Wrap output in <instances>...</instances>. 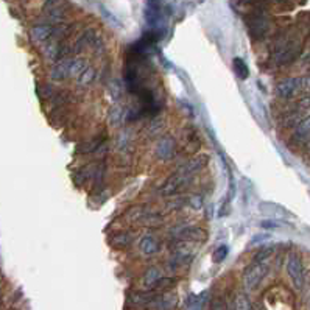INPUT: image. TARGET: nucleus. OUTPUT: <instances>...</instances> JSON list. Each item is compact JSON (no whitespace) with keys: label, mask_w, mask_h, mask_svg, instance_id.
Returning a JSON list of instances; mask_svg holds the SVG:
<instances>
[{"label":"nucleus","mask_w":310,"mask_h":310,"mask_svg":"<svg viewBox=\"0 0 310 310\" xmlns=\"http://www.w3.org/2000/svg\"><path fill=\"white\" fill-rule=\"evenodd\" d=\"M301 53V44L293 37H284L279 44H276L273 53H272V63L275 66H285L292 61H295Z\"/></svg>","instance_id":"1"},{"label":"nucleus","mask_w":310,"mask_h":310,"mask_svg":"<svg viewBox=\"0 0 310 310\" xmlns=\"http://www.w3.org/2000/svg\"><path fill=\"white\" fill-rule=\"evenodd\" d=\"M308 86V76H292L285 78L278 83L276 86V94L284 100H292L298 97L304 89Z\"/></svg>","instance_id":"2"},{"label":"nucleus","mask_w":310,"mask_h":310,"mask_svg":"<svg viewBox=\"0 0 310 310\" xmlns=\"http://www.w3.org/2000/svg\"><path fill=\"white\" fill-rule=\"evenodd\" d=\"M268 262H253L243 272V285L246 290H257L263 278L268 275Z\"/></svg>","instance_id":"3"},{"label":"nucleus","mask_w":310,"mask_h":310,"mask_svg":"<svg viewBox=\"0 0 310 310\" xmlns=\"http://www.w3.org/2000/svg\"><path fill=\"white\" fill-rule=\"evenodd\" d=\"M246 25H248V31L251 37L263 39L268 34V30H270V17L263 10H256L249 13L246 19Z\"/></svg>","instance_id":"4"},{"label":"nucleus","mask_w":310,"mask_h":310,"mask_svg":"<svg viewBox=\"0 0 310 310\" xmlns=\"http://www.w3.org/2000/svg\"><path fill=\"white\" fill-rule=\"evenodd\" d=\"M287 275L296 290H302L305 284V270L299 254H290L287 259Z\"/></svg>","instance_id":"5"},{"label":"nucleus","mask_w":310,"mask_h":310,"mask_svg":"<svg viewBox=\"0 0 310 310\" xmlns=\"http://www.w3.org/2000/svg\"><path fill=\"white\" fill-rule=\"evenodd\" d=\"M190 181H192L190 176L181 173L180 170H175L173 175H170L168 178L165 180V183L161 186L159 193L164 195V197H171V195H175V193L181 192Z\"/></svg>","instance_id":"6"},{"label":"nucleus","mask_w":310,"mask_h":310,"mask_svg":"<svg viewBox=\"0 0 310 310\" xmlns=\"http://www.w3.org/2000/svg\"><path fill=\"white\" fill-rule=\"evenodd\" d=\"M170 234L178 239L180 242H206L207 239V231L200 228V226H190V225H181L175 226Z\"/></svg>","instance_id":"7"},{"label":"nucleus","mask_w":310,"mask_h":310,"mask_svg":"<svg viewBox=\"0 0 310 310\" xmlns=\"http://www.w3.org/2000/svg\"><path fill=\"white\" fill-rule=\"evenodd\" d=\"M131 220L138 225H145V226H159L162 223V215L158 210L153 209H139L134 210V214L131 215Z\"/></svg>","instance_id":"8"},{"label":"nucleus","mask_w":310,"mask_h":310,"mask_svg":"<svg viewBox=\"0 0 310 310\" xmlns=\"http://www.w3.org/2000/svg\"><path fill=\"white\" fill-rule=\"evenodd\" d=\"M178 304V295L170 293V292H164L159 293L150 304L148 308L151 310H173Z\"/></svg>","instance_id":"9"},{"label":"nucleus","mask_w":310,"mask_h":310,"mask_svg":"<svg viewBox=\"0 0 310 310\" xmlns=\"http://www.w3.org/2000/svg\"><path fill=\"white\" fill-rule=\"evenodd\" d=\"M207 162H209V156L207 154H204V153H201V154H197L195 158H192L189 162H186L184 165H181L178 170L181 171V173H184V175H187V176H192L193 175H197V171H200V170H203L206 165H207Z\"/></svg>","instance_id":"10"},{"label":"nucleus","mask_w":310,"mask_h":310,"mask_svg":"<svg viewBox=\"0 0 310 310\" xmlns=\"http://www.w3.org/2000/svg\"><path fill=\"white\" fill-rule=\"evenodd\" d=\"M70 67H72V58H67V60H61V61H56L50 70V78L53 81H63V80H67L70 76Z\"/></svg>","instance_id":"11"},{"label":"nucleus","mask_w":310,"mask_h":310,"mask_svg":"<svg viewBox=\"0 0 310 310\" xmlns=\"http://www.w3.org/2000/svg\"><path fill=\"white\" fill-rule=\"evenodd\" d=\"M30 36L34 42H47L53 36V25H49V24L34 25L30 30Z\"/></svg>","instance_id":"12"},{"label":"nucleus","mask_w":310,"mask_h":310,"mask_svg":"<svg viewBox=\"0 0 310 310\" xmlns=\"http://www.w3.org/2000/svg\"><path fill=\"white\" fill-rule=\"evenodd\" d=\"M193 259V254L189 253L184 248H173V256L170 259V265L173 268H180V267H186L189 265Z\"/></svg>","instance_id":"13"},{"label":"nucleus","mask_w":310,"mask_h":310,"mask_svg":"<svg viewBox=\"0 0 310 310\" xmlns=\"http://www.w3.org/2000/svg\"><path fill=\"white\" fill-rule=\"evenodd\" d=\"M175 147L176 145H175V141L171 138H162L156 145V156L159 159L167 161L175 154Z\"/></svg>","instance_id":"14"},{"label":"nucleus","mask_w":310,"mask_h":310,"mask_svg":"<svg viewBox=\"0 0 310 310\" xmlns=\"http://www.w3.org/2000/svg\"><path fill=\"white\" fill-rule=\"evenodd\" d=\"M308 129H310L308 117L304 119V120H301V122L295 126L293 141H295L298 145H307V144H308Z\"/></svg>","instance_id":"15"},{"label":"nucleus","mask_w":310,"mask_h":310,"mask_svg":"<svg viewBox=\"0 0 310 310\" xmlns=\"http://www.w3.org/2000/svg\"><path fill=\"white\" fill-rule=\"evenodd\" d=\"M132 242H134V237H132V234L128 232V231H122V232L112 234V237L109 239V243L114 248H119V249L129 248L132 245Z\"/></svg>","instance_id":"16"},{"label":"nucleus","mask_w":310,"mask_h":310,"mask_svg":"<svg viewBox=\"0 0 310 310\" xmlns=\"http://www.w3.org/2000/svg\"><path fill=\"white\" fill-rule=\"evenodd\" d=\"M139 249L147 254V256H151V254H156L159 249H161V245L159 242L156 240V237L153 236H144L139 242Z\"/></svg>","instance_id":"17"},{"label":"nucleus","mask_w":310,"mask_h":310,"mask_svg":"<svg viewBox=\"0 0 310 310\" xmlns=\"http://www.w3.org/2000/svg\"><path fill=\"white\" fill-rule=\"evenodd\" d=\"M103 142H105V138H97V139H94V141H91V142H83V144H80V145L76 147V153H83V154H86V153H94V151H97L99 148H102Z\"/></svg>","instance_id":"18"},{"label":"nucleus","mask_w":310,"mask_h":310,"mask_svg":"<svg viewBox=\"0 0 310 310\" xmlns=\"http://www.w3.org/2000/svg\"><path fill=\"white\" fill-rule=\"evenodd\" d=\"M108 120L111 125L114 126H120L123 122H125V111L120 105H114L111 109H109V114H108Z\"/></svg>","instance_id":"19"},{"label":"nucleus","mask_w":310,"mask_h":310,"mask_svg":"<svg viewBox=\"0 0 310 310\" xmlns=\"http://www.w3.org/2000/svg\"><path fill=\"white\" fill-rule=\"evenodd\" d=\"M95 76H97V70H95L94 67H91V66H89V67H86V69L81 72V75L78 76V84H80L81 87L89 86V84L94 83Z\"/></svg>","instance_id":"20"},{"label":"nucleus","mask_w":310,"mask_h":310,"mask_svg":"<svg viewBox=\"0 0 310 310\" xmlns=\"http://www.w3.org/2000/svg\"><path fill=\"white\" fill-rule=\"evenodd\" d=\"M232 67H234L236 75H237L240 80H246V78L249 76V69H248L246 63H245L242 58H234V61H232Z\"/></svg>","instance_id":"21"},{"label":"nucleus","mask_w":310,"mask_h":310,"mask_svg":"<svg viewBox=\"0 0 310 310\" xmlns=\"http://www.w3.org/2000/svg\"><path fill=\"white\" fill-rule=\"evenodd\" d=\"M86 60L83 58H72V67H70V76L78 78L81 75V72L86 69Z\"/></svg>","instance_id":"22"},{"label":"nucleus","mask_w":310,"mask_h":310,"mask_svg":"<svg viewBox=\"0 0 310 310\" xmlns=\"http://www.w3.org/2000/svg\"><path fill=\"white\" fill-rule=\"evenodd\" d=\"M161 279V272L158 268H150L147 270V273L144 275V284L147 287H153L158 281Z\"/></svg>","instance_id":"23"},{"label":"nucleus","mask_w":310,"mask_h":310,"mask_svg":"<svg viewBox=\"0 0 310 310\" xmlns=\"http://www.w3.org/2000/svg\"><path fill=\"white\" fill-rule=\"evenodd\" d=\"M228 254H229V246H228V245H220V246L214 251V254H212L214 262H217V263L223 262V260L228 257Z\"/></svg>","instance_id":"24"},{"label":"nucleus","mask_w":310,"mask_h":310,"mask_svg":"<svg viewBox=\"0 0 310 310\" xmlns=\"http://www.w3.org/2000/svg\"><path fill=\"white\" fill-rule=\"evenodd\" d=\"M273 253H275L273 246H265L254 256V262H267L273 256Z\"/></svg>","instance_id":"25"},{"label":"nucleus","mask_w":310,"mask_h":310,"mask_svg":"<svg viewBox=\"0 0 310 310\" xmlns=\"http://www.w3.org/2000/svg\"><path fill=\"white\" fill-rule=\"evenodd\" d=\"M55 89L50 86V84H41L39 86V89H37V94L41 95V99H44V100H50L53 95H55Z\"/></svg>","instance_id":"26"},{"label":"nucleus","mask_w":310,"mask_h":310,"mask_svg":"<svg viewBox=\"0 0 310 310\" xmlns=\"http://www.w3.org/2000/svg\"><path fill=\"white\" fill-rule=\"evenodd\" d=\"M236 310H254V307L245 295H239L236 299Z\"/></svg>","instance_id":"27"},{"label":"nucleus","mask_w":310,"mask_h":310,"mask_svg":"<svg viewBox=\"0 0 310 310\" xmlns=\"http://www.w3.org/2000/svg\"><path fill=\"white\" fill-rule=\"evenodd\" d=\"M175 284H176V281H175L173 278H161V279L153 285V288L162 292V290H168V288H171Z\"/></svg>","instance_id":"28"},{"label":"nucleus","mask_w":310,"mask_h":310,"mask_svg":"<svg viewBox=\"0 0 310 310\" xmlns=\"http://www.w3.org/2000/svg\"><path fill=\"white\" fill-rule=\"evenodd\" d=\"M162 129H164V122H162V120H154V122H151V125L148 126L147 134H148V138H154V136L159 134Z\"/></svg>","instance_id":"29"},{"label":"nucleus","mask_w":310,"mask_h":310,"mask_svg":"<svg viewBox=\"0 0 310 310\" xmlns=\"http://www.w3.org/2000/svg\"><path fill=\"white\" fill-rule=\"evenodd\" d=\"M131 142H132V138L129 134H126V132H122L120 138H119V148L126 150V148L131 147Z\"/></svg>","instance_id":"30"},{"label":"nucleus","mask_w":310,"mask_h":310,"mask_svg":"<svg viewBox=\"0 0 310 310\" xmlns=\"http://www.w3.org/2000/svg\"><path fill=\"white\" fill-rule=\"evenodd\" d=\"M212 310H228V304L221 296H217L212 301Z\"/></svg>","instance_id":"31"},{"label":"nucleus","mask_w":310,"mask_h":310,"mask_svg":"<svg viewBox=\"0 0 310 310\" xmlns=\"http://www.w3.org/2000/svg\"><path fill=\"white\" fill-rule=\"evenodd\" d=\"M189 203L193 209H200L203 206V197L201 195H193L192 198H189Z\"/></svg>","instance_id":"32"},{"label":"nucleus","mask_w":310,"mask_h":310,"mask_svg":"<svg viewBox=\"0 0 310 310\" xmlns=\"http://www.w3.org/2000/svg\"><path fill=\"white\" fill-rule=\"evenodd\" d=\"M282 225L279 223V221H270V220H265L262 221V228H267V229H275V228H281Z\"/></svg>","instance_id":"33"},{"label":"nucleus","mask_w":310,"mask_h":310,"mask_svg":"<svg viewBox=\"0 0 310 310\" xmlns=\"http://www.w3.org/2000/svg\"><path fill=\"white\" fill-rule=\"evenodd\" d=\"M120 92H122V87H120L119 81H114L112 86H111V95H112L114 99H119V97H120Z\"/></svg>","instance_id":"34"}]
</instances>
